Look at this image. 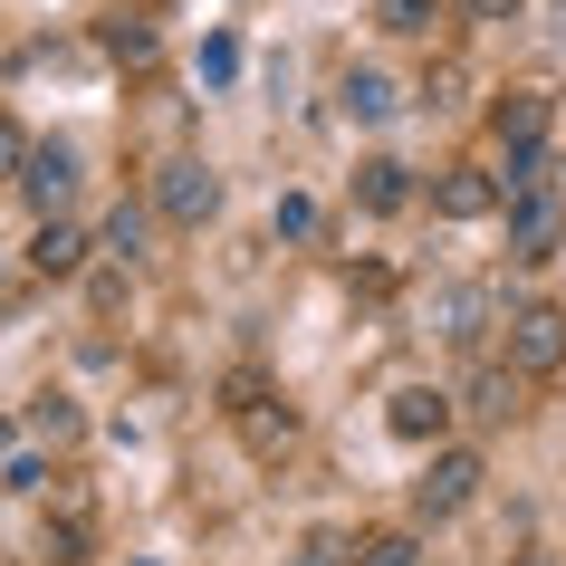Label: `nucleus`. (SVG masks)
<instances>
[{"mask_svg":"<svg viewBox=\"0 0 566 566\" xmlns=\"http://www.w3.org/2000/svg\"><path fill=\"white\" fill-rule=\"evenodd\" d=\"M30 432H39V442H77V432H87L77 394H39V403H30Z\"/></svg>","mask_w":566,"mask_h":566,"instance_id":"13","label":"nucleus"},{"mask_svg":"<svg viewBox=\"0 0 566 566\" xmlns=\"http://www.w3.org/2000/svg\"><path fill=\"white\" fill-rule=\"evenodd\" d=\"M202 77H211V87H231V77H240V49H231V39H202Z\"/></svg>","mask_w":566,"mask_h":566,"instance_id":"23","label":"nucleus"},{"mask_svg":"<svg viewBox=\"0 0 566 566\" xmlns=\"http://www.w3.org/2000/svg\"><path fill=\"white\" fill-rule=\"evenodd\" d=\"M413 202V174L394 164V154H375V164H356V211H403Z\"/></svg>","mask_w":566,"mask_h":566,"instance_id":"12","label":"nucleus"},{"mask_svg":"<svg viewBox=\"0 0 566 566\" xmlns=\"http://www.w3.org/2000/svg\"><path fill=\"white\" fill-rule=\"evenodd\" d=\"M471 20H518V0H461Z\"/></svg>","mask_w":566,"mask_h":566,"instance_id":"24","label":"nucleus"},{"mask_svg":"<svg viewBox=\"0 0 566 566\" xmlns=\"http://www.w3.org/2000/svg\"><path fill=\"white\" fill-rule=\"evenodd\" d=\"M289 566H356V547H346L336 528H307V537H298V557H289Z\"/></svg>","mask_w":566,"mask_h":566,"instance_id":"19","label":"nucleus"},{"mask_svg":"<svg viewBox=\"0 0 566 566\" xmlns=\"http://www.w3.org/2000/svg\"><path fill=\"white\" fill-rule=\"evenodd\" d=\"M509 260H557V240H566V202H557V174H537L509 192Z\"/></svg>","mask_w":566,"mask_h":566,"instance_id":"1","label":"nucleus"},{"mask_svg":"<svg viewBox=\"0 0 566 566\" xmlns=\"http://www.w3.org/2000/svg\"><path fill=\"white\" fill-rule=\"evenodd\" d=\"M518 394H528V375H518V365H480V375H471V403H461V413H471V422H509V413H518Z\"/></svg>","mask_w":566,"mask_h":566,"instance_id":"11","label":"nucleus"},{"mask_svg":"<svg viewBox=\"0 0 566 566\" xmlns=\"http://www.w3.org/2000/svg\"><path fill=\"white\" fill-rule=\"evenodd\" d=\"M269 231L279 240H317V202H307V192H279V202H269Z\"/></svg>","mask_w":566,"mask_h":566,"instance_id":"16","label":"nucleus"},{"mask_svg":"<svg viewBox=\"0 0 566 566\" xmlns=\"http://www.w3.org/2000/svg\"><path fill=\"white\" fill-rule=\"evenodd\" d=\"M451 413H461V403H451L442 385H394L385 394V432H394V442H413V451H442Z\"/></svg>","mask_w":566,"mask_h":566,"instance_id":"6","label":"nucleus"},{"mask_svg":"<svg viewBox=\"0 0 566 566\" xmlns=\"http://www.w3.org/2000/svg\"><path fill=\"white\" fill-rule=\"evenodd\" d=\"M356 566H422V537L413 528H385V537H365Z\"/></svg>","mask_w":566,"mask_h":566,"instance_id":"15","label":"nucleus"},{"mask_svg":"<svg viewBox=\"0 0 566 566\" xmlns=\"http://www.w3.org/2000/svg\"><path fill=\"white\" fill-rule=\"evenodd\" d=\"M509 566H557V557H509Z\"/></svg>","mask_w":566,"mask_h":566,"instance_id":"25","label":"nucleus"},{"mask_svg":"<svg viewBox=\"0 0 566 566\" xmlns=\"http://www.w3.org/2000/svg\"><path fill=\"white\" fill-rule=\"evenodd\" d=\"M154 211H164L174 231H202L211 211H221V174H211L202 154H174V164H154Z\"/></svg>","mask_w":566,"mask_h":566,"instance_id":"2","label":"nucleus"},{"mask_svg":"<svg viewBox=\"0 0 566 566\" xmlns=\"http://www.w3.org/2000/svg\"><path fill=\"white\" fill-rule=\"evenodd\" d=\"M20 192L39 202V221H49V211H67V192H77V154H67V145H39L30 174H20Z\"/></svg>","mask_w":566,"mask_h":566,"instance_id":"10","label":"nucleus"},{"mask_svg":"<svg viewBox=\"0 0 566 566\" xmlns=\"http://www.w3.org/2000/svg\"><path fill=\"white\" fill-rule=\"evenodd\" d=\"M432 317H442V336H480V289H442Z\"/></svg>","mask_w":566,"mask_h":566,"instance_id":"20","label":"nucleus"},{"mask_svg":"<svg viewBox=\"0 0 566 566\" xmlns=\"http://www.w3.org/2000/svg\"><path fill=\"white\" fill-rule=\"evenodd\" d=\"M451 0H375V20H385L394 39H432V20H442Z\"/></svg>","mask_w":566,"mask_h":566,"instance_id":"14","label":"nucleus"},{"mask_svg":"<svg viewBox=\"0 0 566 566\" xmlns=\"http://www.w3.org/2000/svg\"><path fill=\"white\" fill-rule=\"evenodd\" d=\"M336 106H346L356 125H394V116H403V87H394L385 67H346V87H336Z\"/></svg>","mask_w":566,"mask_h":566,"instance_id":"9","label":"nucleus"},{"mask_svg":"<svg viewBox=\"0 0 566 566\" xmlns=\"http://www.w3.org/2000/svg\"><path fill=\"white\" fill-rule=\"evenodd\" d=\"M509 192H500V174H490V164H451L442 182H432V211H442V221H480V211H500Z\"/></svg>","mask_w":566,"mask_h":566,"instance_id":"7","label":"nucleus"},{"mask_svg":"<svg viewBox=\"0 0 566 566\" xmlns=\"http://www.w3.org/2000/svg\"><path fill=\"white\" fill-rule=\"evenodd\" d=\"M96 39H106V59H125V67H145V59H154V30H145V20H106Z\"/></svg>","mask_w":566,"mask_h":566,"instance_id":"17","label":"nucleus"},{"mask_svg":"<svg viewBox=\"0 0 566 566\" xmlns=\"http://www.w3.org/2000/svg\"><path fill=\"white\" fill-rule=\"evenodd\" d=\"M39 557L49 566H87V518H59V528L39 537Z\"/></svg>","mask_w":566,"mask_h":566,"instance_id":"18","label":"nucleus"},{"mask_svg":"<svg viewBox=\"0 0 566 566\" xmlns=\"http://www.w3.org/2000/svg\"><path fill=\"white\" fill-rule=\"evenodd\" d=\"M231 422H240V442L260 451V461H279V451L298 442V413H289V403H279L260 375H240V385H231Z\"/></svg>","mask_w":566,"mask_h":566,"instance_id":"5","label":"nucleus"},{"mask_svg":"<svg viewBox=\"0 0 566 566\" xmlns=\"http://www.w3.org/2000/svg\"><path fill=\"white\" fill-rule=\"evenodd\" d=\"M480 451H461V442H442L432 461H422V480H413V518H461V509L480 500Z\"/></svg>","mask_w":566,"mask_h":566,"instance_id":"3","label":"nucleus"},{"mask_svg":"<svg viewBox=\"0 0 566 566\" xmlns=\"http://www.w3.org/2000/svg\"><path fill=\"white\" fill-rule=\"evenodd\" d=\"M106 250H116V260H135V250H145V211H106Z\"/></svg>","mask_w":566,"mask_h":566,"instance_id":"21","label":"nucleus"},{"mask_svg":"<svg viewBox=\"0 0 566 566\" xmlns=\"http://www.w3.org/2000/svg\"><path fill=\"white\" fill-rule=\"evenodd\" d=\"M30 269L39 279H77V269H87V231H77L67 211H49V221L30 231Z\"/></svg>","mask_w":566,"mask_h":566,"instance_id":"8","label":"nucleus"},{"mask_svg":"<svg viewBox=\"0 0 566 566\" xmlns=\"http://www.w3.org/2000/svg\"><path fill=\"white\" fill-rule=\"evenodd\" d=\"M500 356L518 365L528 385H537V375H557V365H566V307H547V298H537V307H509Z\"/></svg>","mask_w":566,"mask_h":566,"instance_id":"4","label":"nucleus"},{"mask_svg":"<svg viewBox=\"0 0 566 566\" xmlns=\"http://www.w3.org/2000/svg\"><path fill=\"white\" fill-rule=\"evenodd\" d=\"M30 135H20V125H10V116H0V182H20V174H30Z\"/></svg>","mask_w":566,"mask_h":566,"instance_id":"22","label":"nucleus"}]
</instances>
